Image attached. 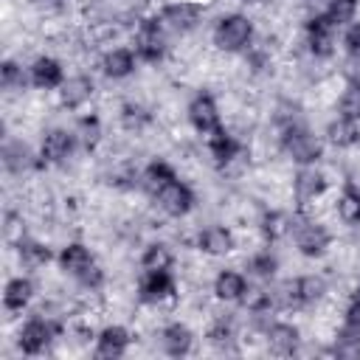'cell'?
Masks as SVG:
<instances>
[{
  "label": "cell",
  "mask_w": 360,
  "mask_h": 360,
  "mask_svg": "<svg viewBox=\"0 0 360 360\" xmlns=\"http://www.w3.org/2000/svg\"><path fill=\"white\" fill-rule=\"evenodd\" d=\"M59 264H62L65 273H70L73 278H79L84 287H98L101 284V270L96 267L93 253L84 245H79V242H73V245H68L62 250Z\"/></svg>",
  "instance_id": "6da1fadb"
},
{
  "label": "cell",
  "mask_w": 360,
  "mask_h": 360,
  "mask_svg": "<svg viewBox=\"0 0 360 360\" xmlns=\"http://www.w3.org/2000/svg\"><path fill=\"white\" fill-rule=\"evenodd\" d=\"M253 37V25L248 17L242 14H228L217 22V31H214V42L219 51H242Z\"/></svg>",
  "instance_id": "7a4b0ae2"
},
{
  "label": "cell",
  "mask_w": 360,
  "mask_h": 360,
  "mask_svg": "<svg viewBox=\"0 0 360 360\" xmlns=\"http://www.w3.org/2000/svg\"><path fill=\"white\" fill-rule=\"evenodd\" d=\"M284 149H287V155L295 160V163H304V166H309V163H315L318 158H321V143H318V138L309 132V129H304L301 124H290V127H284Z\"/></svg>",
  "instance_id": "3957f363"
},
{
  "label": "cell",
  "mask_w": 360,
  "mask_h": 360,
  "mask_svg": "<svg viewBox=\"0 0 360 360\" xmlns=\"http://www.w3.org/2000/svg\"><path fill=\"white\" fill-rule=\"evenodd\" d=\"M292 236H295V245L304 256H321L326 248H329V233L323 225L318 222H309V219H292Z\"/></svg>",
  "instance_id": "277c9868"
},
{
  "label": "cell",
  "mask_w": 360,
  "mask_h": 360,
  "mask_svg": "<svg viewBox=\"0 0 360 360\" xmlns=\"http://www.w3.org/2000/svg\"><path fill=\"white\" fill-rule=\"evenodd\" d=\"M155 200H158V205H160L166 214H172V217H183V214H188L191 205H194L191 188H188L186 183H180L177 177L169 180V183L155 194Z\"/></svg>",
  "instance_id": "5b68a950"
},
{
  "label": "cell",
  "mask_w": 360,
  "mask_h": 360,
  "mask_svg": "<svg viewBox=\"0 0 360 360\" xmlns=\"http://www.w3.org/2000/svg\"><path fill=\"white\" fill-rule=\"evenodd\" d=\"M188 121L197 132L211 135L214 129H219V112H217V101L208 93H200L191 98L188 104Z\"/></svg>",
  "instance_id": "8992f818"
},
{
  "label": "cell",
  "mask_w": 360,
  "mask_h": 360,
  "mask_svg": "<svg viewBox=\"0 0 360 360\" xmlns=\"http://www.w3.org/2000/svg\"><path fill=\"white\" fill-rule=\"evenodd\" d=\"M135 53L143 62H158L163 56V31L158 20H146L141 22L138 34H135Z\"/></svg>",
  "instance_id": "52a82bcc"
},
{
  "label": "cell",
  "mask_w": 360,
  "mask_h": 360,
  "mask_svg": "<svg viewBox=\"0 0 360 360\" xmlns=\"http://www.w3.org/2000/svg\"><path fill=\"white\" fill-rule=\"evenodd\" d=\"M51 338H53V326L48 321L34 318V321H28L20 329V340L17 343H20V349L25 354H39V352H45V346L51 343Z\"/></svg>",
  "instance_id": "ba28073f"
},
{
  "label": "cell",
  "mask_w": 360,
  "mask_h": 360,
  "mask_svg": "<svg viewBox=\"0 0 360 360\" xmlns=\"http://www.w3.org/2000/svg\"><path fill=\"white\" fill-rule=\"evenodd\" d=\"M307 34H309V48L315 56H329L332 53V42H335V25L329 22L326 14H318L309 20L307 25Z\"/></svg>",
  "instance_id": "9c48e42d"
},
{
  "label": "cell",
  "mask_w": 360,
  "mask_h": 360,
  "mask_svg": "<svg viewBox=\"0 0 360 360\" xmlns=\"http://www.w3.org/2000/svg\"><path fill=\"white\" fill-rule=\"evenodd\" d=\"M174 292V281L169 270H143L141 278V298L143 301H163Z\"/></svg>",
  "instance_id": "30bf717a"
},
{
  "label": "cell",
  "mask_w": 360,
  "mask_h": 360,
  "mask_svg": "<svg viewBox=\"0 0 360 360\" xmlns=\"http://www.w3.org/2000/svg\"><path fill=\"white\" fill-rule=\"evenodd\" d=\"M127 343H129V335L124 326H107L101 335H98V343H96V357L101 360H115L127 352Z\"/></svg>",
  "instance_id": "8fae6325"
},
{
  "label": "cell",
  "mask_w": 360,
  "mask_h": 360,
  "mask_svg": "<svg viewBox=\"0 0 360 360\" xmlns=\"http://www.w3.org/2000/svg\"><path fill=\"white\" fill-rule=\"evenodd\" d=\"M323 191H326V180L315 166H304L295 174V197H298V202H312Z\"/></svg>",
  "instance_id": "7c38bea8"
},
{
  "label": "cell",
  "mask_w": 360,
  "mask_h": 360,
  "mask_svg": "<svg viewBox=\"0 0 360 360\" xmlns=\"http://www.w3.org/2000/svg\"><path fill=\"white\" fill-rule=\"evenodd\" d=\"M73 152V135L68 129H51L42 138V160L59 163Z\"/></svg>",
  "instance_id": "4fadbf2b"
},
{
  "label": "cell",
  "mask_w": 360,
  "mask_h": 360,
  "mask_svg": "<svg viewBox=\"0 0 360 360\" xmlns=\"http://www.w3.org/2000/svg\"><path fill=\"white\" fill-rule=\"evenodd\" d=\"M31 82L42 90H53V87H62V65L51 56H39L34 65H31Z\"/></svg>",
  "instance_id": "5bb4252c"
},
{
  "label": "cell",
  "mask_w": 360,
  "mask_h": 360,
  "mask_svg": "<svg viewBox=\"0 0 360 360\" xmlns=\"http://www.w3.org/2000/svg\"><path fill=\"white\" fill-rule=\"evenodd\" d=\"M267 343H270L273 354L287 357V354H292L298 349V329L290 326V323H273L267 329Z\"/></svg>",
  "instance_id": "9a60e30c"
},
{
  "label": "cell",
  "mask_w": 360,
  "mask_h": 360,
  "mask_svg": "<svg viewBox=\"0 0 360 360\" xmlns=\"http://www.w3.org/2000/svg\"><path fill=\"white\" fill-rule=\"evenodd\" d=\"M214 292H217V298H222V301H239V298H245V292H248V281H245L242 273L222 270V273L217 276V281H214Z\"/></svg>",
  "instance_id": "2e32d148"
},
{
  "label": "cell",
  "mask_w": 360,
  "mask_h": 360,
  "mask_svg": "<svg viewBox=\"0 0 360 360\" xmlns=\"http://www.w3.org/2000/svg\"><path fill=\"white\" fill-rule=\"evenodd\" d=\"M160 340H163L166 354H172V357H183V354L191 352V340H194V338H191L188 326H183V323H169V326L163 329Z\"/></svg>",
  "instance_id": "e0dca14e"
},
{
  "label": "cell",
  "mask_w": 360,
  "mask_h": 360,
  "mask_svg": "<svg viewBox=\"0 0 360 360\" xmlns=\"http://www.w3.org/2000/svg\"><path fill=\"white\" fill-rule=\"evenodd\" d=\"M59 93H62V104L68 110H76V107H82L93 96V82L87 76H73V79L62 82V90Z\"/></svg>",
  "instance_id": "ac0fdd59"
},
{
  "label": "cell",
  "mask_w": 360,
  "mask_h": 360,
  "mask_svg": "<svg viewBox=\"0 0 360 360\" xmlns=\"http://www.w3.org/2000/svg\"><path fill=\"white\" fill-rule=\"evenodd\" d=\"M34 295V284L28 278H11L6 284V292H3V307L8 312H20Z\"/></svg>",
  "instance_id": "d6986e66"
},
{
  "label": "cell",
  "mask_w": 360,
  "mask_h": 360,
  "mask_svg": "<svg viewBox=\"0 0 360 360\" xmlns=\"http://www.w3.org/2000/svg\"><path fill=\"white\" fill-rule=\"evenodd\" d=\"M200 248H202L205 253H211V256H222V253H228V250L233 248V236H231L225 228L211 225V228H205V231L200 233Z\"/></svg>",
  "instance_id": "ffe728a7"
},
{
  "label": "cell",
  "mask_w": 360,
  "mask_h": 360,
  "mask_svg": "<svg viewBox=\"0 0 360 360\" xmlns=\"http://www.w3.org/2000/svg\"><path fill=\"white\" fill-rule=\"evenodd\" d=\"M197 17H200V8L194 3H174V6H166L163 11V20L177 31H188L197 22Z\"/></svg>",
  "instance_id": "44dd1931"
},
{
  "label": "cell",
  "mask_w": 360,
  "mask_h": 360,
  "mask_svg": "<svg viewBox=\"0 0 360 360\" xmlns=\"http://www.w3.org/2000/svg\"><path fill=\"white\" fill-rule=\"evenodd\" d=\"M132 70H135V56H132V51L115 48V51H110V53L104 56V73H107V76L124 79V76H129Z\"/></svg>",
  "instance_id": "7402d4cb"
},
{
  "label": "cell",
  "mask_w": 360,
  "mask_h": 360,
  "mask_svg": "<svg viewBox=\"0 0 360 360\" xmlns=\"http://www.w3.org/2000/svg\"><path fill=\"white\" fill-rule=\"evenodd\" d=\"M208 149H211V155L217 158V163H228L231 158H236L239 143H236L233 135H228V132L219 127V129H214V132L208 135Z\"/></svg>",
  "instance_id": "603a6c76"
},
{
  "label": "cell",
  "mask_w": 360,
  "mask_h": 360,
  "mask_svg": "<svg viewBox=\"0 0 360 360\" xmlns=\"http://www.w3.org/2000/svg\"><path fill=\"white\" fill-rule=\"evenodd\" d=\"M326 135H329V141H332L335 146H352V143H357L360 129H357V121L338 118V121H332V124H329Z\"/></svg>",
  "instance_id": "cb8c5ba5"
},
{
  "label": "cell",
  "mask_w": 360,
  "mask_h": 360,
  "mask_svg": "<svg viewBox=\"0 0 360 360\" xmlns=\"http://www.w3.org/2000/svg\"><path fill=\"white\" fill-rule=\"evenodd\" d=\"M3 163L8 172H22L28 169L34 160H31V149L22 143V141H14V143H6L3 146Z\"/></svg>",
  "instance_id": "d4e9b609"
},
{
  "label": "cell",
  "mask_w": 360,
  "mask_h": 360,
  "mask_svg": "<svg viewBox=\"0 0 360 360\" xmlns=\"http://www.w3.org/2000/svg\"><path fill=\"white\" fill-rule=\"evenodd\" d=\"M169 180H174V172H172L166 163H160V160H158V163H149V166H146V172H143V180H141V183H143V188L155 197V194H158Z\"/></svg>",
  "instance_id": "484cf974"
},
{
  "label": "cell",
  "mask_w": 360,
  "mask_h": 360,
  "mask_svg": "<svg viewBox=\"0 0 360 360\" xmlns=\"http://www.w3.org/2000/svg\"><path fill=\"white\" fill-rule=\"evenodd\" d=\"M338 217L346 225H357L360 222V191H354L352 186H346L340 200H338Z\"/></svg>",
  "instance_id": "4316f807"
},
{
  "label": "cell",
  "mask_w": 360,
  "mask_h": 360,
  "mask_svg": "<svg viewBox=\"0 0 360 360\" xmlns=\"http://www.w3.org/2000/svg\"><path fill=\"white\" fill-rule=\"evenodd\" d=\"M17 248H20V259H22V264H25V267H31V270L42 267V264L51 259V250H48L45 245H39V242L22 239Z\"/></svg>",
  "instance_id": "83f0119b"
},
{
  "label": "cell",
  "mask_w": 360,
  "mask_h": 360,
  "mask_svg": "<svg viewBox=\"0 0 360 360\" xmlns=\"http://www.w3.org/2000/svg\"><path fill=\"white\" fill-rule=\"evenodd\" d=\"M354 11H357V0H329V6H326V17H329V22L338 28V25H346V22H352V17H354Z\"/></svg>",
  "instance_id": "f1b7e54d"
},
{
  "label": "cell",
  "mask_w": 360,
  "mask_h": 360,
  "mask_svg": "<svg viewBox=\"0 0 360 360\" xmlns=\"http://www.w3.org/2000/svg\"><path fill=\"white\" fill-rule=\"evenodd\" d=\"M273 304L276 307H281V309H295V307H301L304 301H301V290H298V278L295 281H284L273 295Z\"/></svg>",
  "instance_id": "f546056e"
},
{
  "label": "cell",
  "mask_w": 360,
  "mask_h": 360,
  "mask_svg": "<svg viewBox=\"0 0 360 360\" xmlns=\"http://www.w3.org/2000/svg\"><path fill=\"white\" fill-rule=\"evenodd\" d=\"M141 264H143V270H169L172 267V253H169L166 245H149Z\"/></svg>",
  "instance_id": "4dcf8cb0"
},
{
  "label": "cell",
  "mask_w": 360,
  "mask_h": 360,
  "mask_svg": "<svg viewBox=\"0 0 360 360\" xmlns=\"http://www.w3.org/2000/svg\"><path fill=\"white\" fill-rule=\"evenodd\" d=\"M290 228H292V219L287 214H278V211H273L262 219V231L267 239H281L284 233H290Z\"/></svg>",
  "instance_id": "1f68e13d"
},
{
  "label": "cell",
  "mask_w": 360,
  "mask_h": 360,
  "mask_svg": "<svg viewBox=\"0 0 360 360\" xmlns=\"http://www.w3.org/2000/svg\"><path fill=\"white\" fill-rule=\"evenodd\" d=\"M340 118L360 121V84H349L340 98Z\"/></svg>",
  "instance_id": "d6a6232c"
},
{
  "label": "cell",
  "mask_w": 360,
  "mask_h": 360,
  "mask_svg": "<svg viewBox=\"0 0 360 360\" xmlns=\"http://www.w3.org/2000/svg\"><path fill=\"white\" fill-rule=\"evenodd\" d=\"M298 290H301V301L312 304L326 292V281L321 276H304V278H298Z\"/></svg>",
  "instance_id": "836d02e7"
},
{
  "label": "cell",
  "mask_w": 360,
  "mask_h": 360,
  "mask_svg": "<svg viewBox=\"0 0 360 360\" xmlns=\"http://www.w3.org/2000/svg\"><path fill=\"white\" fill-rule=\"evenodd\" d=\"M0 84H3V90H22V84H25L22 68H17L14 62H3V68H0Z\"/></svg>",
  "instance_id": "e575fe53"
},
{
  "label": "cell",
  "mask_w": 360,
  "mask_h": 360,
  "mask_svg": "<svg viewBox=\"0 0 360 360\" xmlns=\"http://www.w3.org/2000/svg\"><path fill=\"white\" fill-rule=\"evenodd\" d=\"M79 138H82L84 149H93V146L98 143V138H101V124H98V118H82V124H79Z\"/></svg>",
  "instance_id": "d590c367"
},
{
  "label": "cell",
  "mask_w": 360,
  "mask_h": 360,
  "mask_svg": "<svg viewBox=\"0 0 360 360\" xmlns=\"http://www.w3.org/2000/svg\"><path fill=\"white\" fill-rule=\"evenodd\" d=\"M335 354L338 357H360V335L343 332L340 340L335 343Z\"/></svg>",
  "instance_id": "8d00e7d4"
},
{
  "label": "cell",
  "mask_w": 360,
  "mask_h": 360,
  "mask_svg": "<svg viewBox=\"0 0 360 360\" xmlns=\"http://www.w3.org/2000/svg\"><path fill=\"white\" fill-rule=\"evenodd\" d=\"M250 267L256 270V276H273L276 273V259L270 256V253H259V256H253V262H250Z\"/></svg>",
  "instance_id": "74e56055"
},
{
  "label": "cell",
  "mask_w": 360,
  "mask_h": 360,
  "mask_svg": "<svg viewBox=\"0 0 360 360\" xmlns=\"http://www.w3.org/2000/svg\"><path fill=\"white\" fill-rule=\"evenodd\" d=\"M343 42H346V51H349L352 56H360V22L349 28V34H346Z\"/></svg>",
  "instance_id": "f35d334b"
},
{
  "label": "cell",
  "mask_w": 360,
  "mask_h": 360,
  "mask_svg": "<svg viewBox=\"0 0 360 360\" xmlns=\"http://www.w3.org/2000/svg\"><path fill=\"white\" fill-rule=\"evenodd\" d=\"M352 304H360V287L354 290V295H352Z\"/></svg>",
  "instance_id": "ab89813d"
}]
</instances>
